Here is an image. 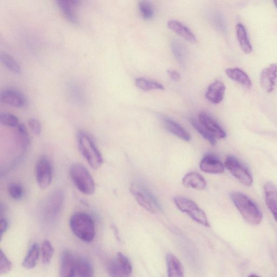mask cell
Returning <instances> with one entry per match:
<instances>
[{"instance_id":"14","label":"cell","mask_w":277,"mask_h":277,"mask_svg":"<svg viewBox=\"0 0 277 277\" xmlns=\"http://www.w3.org/2000/svg\"><path fill=\"white\" fill-rule=\"evenodd\" d=\"M64 200V193L61 190L54 192L44 205V211L46 215L55 217L59 213Z\"/></svg>"},{"instance_id":"26","label":"cell","mask_w":277,"mask_h":277,"mask_svg":"<svg viewBox=\"0 0 277 277\" xmlns=\"http://www.w3.org/2000/svg\"><path fill=\"white\" fill-rule=\"evenodd\" d=\"M237 37L241 48L246 54L251 53L253 47L249 40L245 27L238 23L236 27Z\"/></svg>"},{"instance_id":"22","label":"cell","mask_w":277,"mask_h":277,"mask_svg":"<svg viewBox=\"0 0 277 277\" xmlns=\"http://www.w3.org/2000/svg\"><path fill=\"white\" fill-rule=\"evenodd\" d=\"M166 264L169 277H184L182 265L174 255L171 254L167 255Z\"/></svg>"},{"instance_id":"3","label":"cell","mask_w":277,"mask_h":277,"mask_svg":"<svg viewBox=\"0 0 277 277\" xmlns=\"http://www.w3.org/2000/svg\"><path fill=\"white\" fill-rule=\"evenodd\" d=\"M70 175L71 180L80 192L86 195H91L94 192V180L83 165L73 164L70 168Z\"/></svg>"},{"instance_id":"19","label":"cell","mask_w":277,"mask_h":277,"mask_svg":"<svg viewBox=\"0 0 277 277\" xmlns=\"http://www.w3.org/2000/svg\"><path fill=\"white\" fill-rule=\"evenodd\" d=\"M183 184L186 188L203 190L206 188L207 182L198 173L190 172L184 177Z\"/></svg>"},{"instance_id":"30","label":"cell","mask_w":277,"mask_h":277,"mask_svg":"<svg viewBox=\"0 0 277 277\" xmlns=\"http://www.w3.org/2000/svg\"><path fill=\"white\" fill-rule=\"evenodd\" d=\"M16 131V138L19 145L23 152L28 149L30 144L29 133L26 129L24 125L20 123L17 127Z\"/></svg>"},{"instance_id":"32","label":"cell","mask_w":277,"mask_h":277,"mask_svg":"<svg viewBox=\"0 0 277 277\" xmlns=\"http://www.w3.org/2000/svg\"><path fill=\"white\" fill-rule=\"evenodd\" d=\"M54 254H55V249H54L49 241L48 240H44L41 246V256L43 263L44 264H49Z\"/></svg>"},{"instance_id":"11","label":"cell","mask_w":277,"mask_h":277,"mask_svg":"<svg viewBox=\"0 0 277 277\" xmlns=\"http://www.w3.org/2000/svg\"><path fill=\"white\" fill-rule=\"evenodd\" d=\"M198 121L217 139H224L226 133L219 123L208 114L202 112L199 114Z\"/></svg>"},{"instance_id":"41","label":"cell","mask_w":277,"mask_h":277,"mask_svg":"<svg viewBox=\"0 0 277 277\" xmlns=\"http://www.w3.org/2000/svg\"><path fill=\"white\" fill-rule=\"evenodd\" d=\"M248 277H260V276H258V275L256 274H251V275H249Z\"/></svg>"},{"instance_id":"5","label":"cell","mask_w":277,"mask_h":277,"mask_svg":"<svg viewBox=\"0 0 277 277\" xmlns=\"http://www.w3.org/2000/svg\"><path fill=\"white\" fill-rule=\"evenodd\" d=\"M80 152L88 164L94 169L99 168L103 164V158L90 138L84 133H80L78 139Z\"/></svg>"},{"instance_id":"25","label":"cell","mask_w":277,"mask_h":277,"mask_svg":"<svg viewBox=\"0 0 277 277\" xmlns=\"http://www.w3.org/2000/svg\"><path fill=\"white\" fill-rule=\"evenodd\" d=\"M171 49L179 64L184 67L187 60V51L186 47L181 41L174 40L172 43Z\"/></svg>"},{"instance_id":"1","label":"cell","mask_w":277,"mask_h":277,"mask_svg":"<svg viewBox=\"0 0 277 277\" xmlns=\"http://www.w3.org/2000/svg\"><path fill=\"white\" fill-rule=\"evenodd\" d=\"M231 198L241 215L248 224L257 225L263 219V214L256 203L244 194L232 192Z\"/></svg>"},{"instance_id":"20","label":"cell","mask_w":277,"mask_h":277,"mask_svg":"<svg viewBox=\"0 0 277 277\" xmlns=\"http://www.w3.org/2000/svg\"><path fill=\"white\" fill-rule=\"evenodd\" d=\"M164 124L166 129L174 136L185 141L191 140V136L187 131L183 128L181 124L178 123L172 119L165 118Z\"/></svg>"},{"instance_id":"17","label":"cell","mask_w":277,"mask_h":277,"mask_svg":"<svg viewBox=\"0 0 277 277\" xmlns=\"http://www.w3.org/2000/svg\"><path fill=\"white\" fill-rule=\"evenodd\" d=\"M57 3L66 19L71 23L78 24L79 20L74 11V7L78 6L81 2L73 0V1H58Z\"/></svg>"},{"instance_id":"28","label":"cell","mask_w":277,"mask_h":277,"mask_svg":"<svg viewBox=\"0 0 277 277\" xmlns=\"http://www.w3.org/2000/svg\"><path fill=\"white\" fill-rule=\"evenodd\" d=\"M136 86L142 91L164 90L163 85L145 78H139L136 80Z\"/></svg>"},{"instance_id":"10","label":"cell","mask_w":277,"mask_h":277,"mask_svg":"<svg viewBox=\"0 0 277 277\" xmlns=\"http://www.w3.org/2000/svg\"><path fill=\"white\" fill-rule=\"evenodd\" d=\"M77 259L69 251H65L60 258V277H74L77 272Z\"/></svg>"},{"instance_id":"18","label":"cell","mask_w":277,"mask_h":277,"mask_svg":"<svg viewBox=\"0 0 277 277\" xmlns=\"http://www.w3.org/2000/svg\"><path fill=\"white\" fill-rule=\"evenodd\" d=\"M168 28L181 36L183 38L192 43L196 42L194 34L187 27L180 21L172 20L167 23Z\"/></svg>"},{"instance_id":"21","label":"cell","mask_w":277,"mask_h":277,"mask_svg":"<svg viewBox=\"0 0 277 277\" xmlns=\"http://www.w3.org/2000/svg\"><path fill=\"white\" fill-rule=\"evenodd\" d=\"M226 74L234 81L249 88L252 86L251 80L243 70L238 68H230L226 69Z\"/></svg>"},{"instance_id":"37","label":"cell","mask_w":277,"mask_h":277,"mask_svg":"<svg viewBox=\"0 0 277 277\" xmlns=\"http://www.w3.org/2000/svg\"><path fill=\"white\" fill-rule=\"evenodd\" d=\"M211 22L215 28L220 31H224L225 25L222 16L218 13H213L210 17Z\"/></svg>"},{"instance_id":"40","label":"cell","mask_w":277,"mask_h":277,"mask_svg":"<svg viewBox=\"0 0 277 277\" xmlns=\"http://www.w3.org/2000/svg\"><path fill=\"white\" fill-rule=\"evenodd\" d=\"M8 226V221L5 219H2L1 220V227H0V235H1V238L6 231L7 230Z\"/></svg>"},{"instance_id":"33","label":"cell","mask_w":277,"mask_h":277,"mask_svg":"<svg viewBox=\"0 0 277 277\" xmlns=\"http://www.w3.org/2000/svg\"><path fill=\"white\" fill-rule=\"evenodd\" d=\"M139 10L145 20H150L155 15V9L153 5L147 1H141L139 3Z\"/></svg>"},{"instance_id":"6","label":"cell","mask_w":277,"mask_h":277,"mask_svg":"<svg viewBox=\"0 0 277 277\" xmlns=\"http://www.w3.org/2000/svg\"><path fill=\"white\" fill-rule=\"evenodd\" d=\"M174 203L179 209L186 213L196 222L204 226H210L206 214L192 200L176 196L174 198Z\"/></svg>"},{"instance_id":"2","label":"cell","mask_w":277,"mask_h":277,"mask_svg":"<svg viewBox=\"0 0 277 277\" xmlns=\"http://www.w3.org/2000/svg\"><path fill=\"white\" fill-rule=\"evenodd\" d=\"M70 227L73 233L85 242H91L94 239L95 231L94 222L89 214L78 212L71 217Z\"/></svg>"},{"instance_id":"4","label":"cell","mask_w":277,"mask_h":277,"mask_svg":"<svg viewBox=\"0 0 277 277\" xmlns=\"http://www.w3.org/2000/svg\"><path fill=\"white\" fill-rule=\"evenodd\" d=\"M130 190L140 206L149 212L154 214L157 210H161L156 196L144 185L138 183H133Z\"/></svg>"},{"instance_id":"23","label":"cell","mask_w":277,"mask_h":277,"mask_svg":"<svg viewBox=\"0 0 277 277\" xmlns=\"http://www.w3.org/2000/svg\"><path fill=\"white\" fill-rule=\"evenodd\" d=\"M107 270L110 277H131L132 272L123 266L116 258L109 263Z\"/></svg>"},{"instance_id":"36","label":"cell","mask_w":277,"mask_h":277,"mask_svg":"<svg viewBox=\"0 0 277 277\" xmlns=\"http://www.w3.org/2000/svg\"><path fill=\"white\" fill-rule=\"evenodd\" d=\"M8 193L13 199L19 200L22 198L23 190L21 185L17 184H12L8 187Z\"/></svg>"},{"instance_id":"29","label":"cell","mask_w":277,"mask_h":277,"mask_svg":"<svg viewBox=\"0 0 277 277\" xmlns=\"http://www.w3.org/2000/svg\"><path fill=\"white\" fill-rule=\"evenodd\" d=\"M0 59H1L2 63L12 72L16 74L21 73V67L13 57L5 52H2L0 55Z\"/></svg>"},{"instance_id":"13","label":"cell","mask_w":277,"mask_h":277,"mask_svg":"<svg viewBox=\"0 0 277 277\" xmlns=\"http://www.w3.org/2000/svg\"><path fill=\"white\" fill-rule=\"evenodd\" d=\"M224 167L217 156L210 154L205 156L200 163L201 170L209 174H221L224 172Z\"/></svg>"},{"instance_id":"34","label":"cell","mask_w":277,"mask_h":277,"mask_svg":"<svg viewBox=\"0 0 277 277\" xmlns=\"http://www.w3.org/2000/svg\"><path fill=\"white\" fill-rule=\"evenodd\" d=\"M0 122L4 126L10 128H17L20 124L19 119L14 114L3 113L0 114Z\"/></svg>"},{"instance_id":"15","label":"cell","mask_w":277,"mask_h":277,"mask_svg":"<svg viewBox=\"0 0 277 277\" xmlns=\"http://www.w3.org/2000/svg\"><path fill=\"white\" fill-rule=\"evenodd\" d=\"M225 90L224 83L216 81L209 86L205 97L213 104H219L224 99Z\"/></svg>"},{"instance_id":"8","label":"cell","mask_w":277,"mask_h":277,"mask_svg":"<svg viewBox=\"0 0 277 277\" xmlns=\"http://www.w3.org/2000/svg\"><path fill=\"white\" fill-rule=\"evenodd\" d=\"M36 178L41 189H45L50 185L52 180V168L47 157H42L38 160L36 165Z\"/></svg>"},{"instance_id":"27","label":"cell","mask_w":277,"mask_h":277,"mask_svg":"<svg viewBox=\"0 0 277 277\" xmlns=\"http://www.w3.org/2000/svg\"><path fill=\"white\" fill-rule=\"evenodd\" d=\"M76 269L80 277H93L94 276L93 266L86 258L77 259Z\"/></svg>"},{"instance_id":"35","label":"cell","mask_w":277,"mask_h":277,"mask_svg":"<svg viewBox=\"0 0 277 277\" xmlns=\"http://www.w3.org/2000/svg\"><path fill=\"white\" fill-rule=\"evenodd\" d=\"M0 274H5L10 272L13 267L12 263L8 260L3 251L0 253Z\"/></svg>"},{"instance_id":"16","label":"cell","mask_w":277,"mask_h":277,"mask_svg":"<svg viewBox=\"0 0 277 277\" xmlns=\"http://www.w3.org/2000/svg\"><path fill=\"white\" fill-rule=\"evenodd\" d=\"M264 191L267 206L277 222V188L273 184L268 183L265 185Z\"/></svg>"},{"instance_id":"38","label":"cell","mask_w":277,"mask_h":277,"mask_svg":"<svg viewBox=\"0 0 277 277\" xmlns=\"http://www.w3.org/2000/svg\"><path fill=\"white\" fill-rule=\"evenodd\" d=\"M29 126L33 133L36 136H39L41 132V126L38 120L35 118H31L29 121Z\"/></svg>"},{"instance_id":"12","label":"cell","mask_w":277,"mask_h":277,"mask_svg":"<svg viewBox=\"0 0 277 277\" xmlns=\"http://www.w3.org/2000/svg\"><path fill=\"white\" fill-rule=\"evenodd\" d=\"M277 80V65L271 64L264 68L260 76V84L264 90L270 93L275 88Z\"/></svg>"},{"instance_id":"39","label":"cell","mask_w":277,"mask_h":277,"mask_svg":"<svg viewBox=\"0 0 277 277\" xmlns=\"http://www.w3.org/2000/svg\"><path fill=\"white\" fill-rule=\"evenodd\" d=\"M167 73L169 77L175 82H177L181 79V76L180 73L177 71L173 70H168Z\"/></svg>"},{"instance_id":"42","label":"cell","mask_w":277,"mask_h":277,"mask_svg":"<svg viewBox=\"0 0 277 277\" xmlns=\"http://www.w3.org/2000/svg\"><path fill=\"white\" fill-rule=\"evenodd\" d=\"M274 5L275 6L276 8H277V0L276 1L274 2Z\"/></svg>"},{"instance_id":"31","label":"cell","mask_w":277,"mask_h":277,"mask_svg":"<svg viewBox=\"0 0 277 277\" xmlns=\"http://www.w3.org/2000/svg\"><path fill=\"white\" fill-rule=\"evenodd\" d=\"M190 122L194 129L197 131L200 135L205 139L207 140L210 144L213 145H216L217 144V139L214 137L206 129H205L199 121H196L192 119Z\"/></svg>"},{"instance_id":"9","label":"cell","mask_w":277,"mask_h":277,"mask_svg":"<svg viewBox=\"0 0 277 277\" xmlns=\"http://www.w3.org/2000/svg\"><path fill=\"white\" fill-rule=\"evenodd\" d=\"M0 101L17 108H23L29 104L28 98L21 91L13 88H7L0 94Z\"/></svg>"},{"instance_id":"7","label":"cell","mask_w":277,"mask_h":277,"mask_svg":"<svg viewBox=\"0 0 277 277\" xmlns=\"http://www.w3.org/2000/svg\"><path fill=\"white\" fill-rule=\"evenodd\" d=\"M228 170L244 185L249 187L253 183V177L248 168L235 157L228 156L224 163Z\"/></svg>"},{"instance_id":"24","label":"cell","mask_w":277,"mask_h":277,"mask_svg":"<svg viewBox=\"0 0 277 277\" xmlns=\"http://www.w3.org/2000/svg\"><path fill=\"white\" fill-rule=\"evenodd\" d=\"M40 255V247L38 243H34L27 254L22 265L25 269H31L37 265Z\"/></svg>"}]
</instances>
